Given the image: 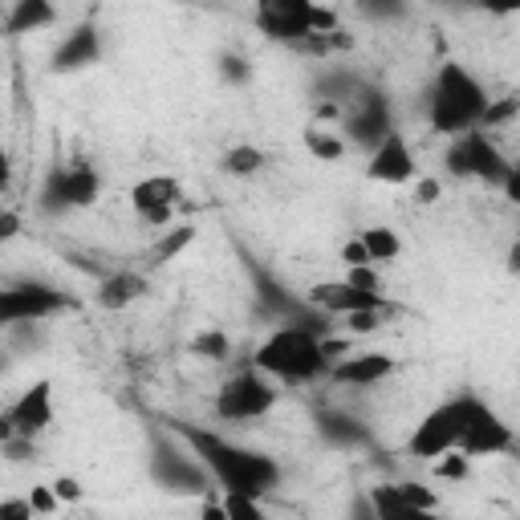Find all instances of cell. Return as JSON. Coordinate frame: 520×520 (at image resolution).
Listing matches in <instances>:
<instances>
[{"mask_svg": "<svg viewBox=\"0 0 520 520\" xmlns=\"http://www.w3.org/2000/svg\"><path fill=\"white\" fill-rule=\"evenodd\" d=\"M195 354H204V358H228V338L224 334H200L195 338Z\"/></svg>", "mask_w": 520, "mask_h": 520, "instance_id": "28", "label": "cell"}, {"mask_svg": "<svg viewBox=\"0 0 520 520\" xmlns=\"http://www.w3.org/2000/svg\"><path fill=\"white\" fill-rule=\"evenodd\" d=\"M378 313L382 309H358V313H346V321H350L354 334H374L378 330Z\"/></svg>", "mask_w": 520, "mask_h": 520, "instance_id": "29", "label": "cell"}, {"mask_svg": "<svg viewBox=\"0 0 520 520\" xmlns=\"http://www.w3.org/2000/svg\"><path fill=\"white\" fill-rule=\"evenodd\" d=\"M65 305H70V301H65L61 293H53L49 285H21V289L0 293V321H5V325L37 321V317L61 313Z\"/></svg>", "mask_w": 520, "mask_h": 520, "instance_id": "9", "label": "cell"}, {"mask_svg": "<svg viewBox=\"0 0 520 520\" xmlns=\"http://www.w3.org/2000/svg\"><path fill=\"white\" fill-rule=\"evenodd\" d=\"M512 114H520L516 94H512V98H504V102H496V106H488L480 122H484V126H504V122H512Z\"/></svg>", "mask_w": 520, "mask_h": 520, "instance_id": "27", "label": "cell"}, {"mask_svg": "<svg viewBox=\"0 0 520 520\" xmlns=\"http://www.w3.org/2000/svg\"><path fill=\"white\" fill-rule=\"evenodd\" d=\"M476 5H480V0H476Z\"/></svg>", "mask_w": 520, "mask_h": 520, "instance_id": "45", "label": "cell"}, {"mask_svg": "<svg viewBox=\"0 0 520 520\" xmlns=\"http://www.w3.org/2000/svg\"><path fill=\"white\" fill-rule=\"evenodd\" d=\"M191 447L204 455V464L216 472V480L228 488V492H248V496H260L265 488L277 484V464L269 460V455H256V451H244V447H232L208 431H191V427H179Z\"/></svg>", "mask_w": 520, "mask_h": 520, "instance_id": "1", "label": "cell"}, {"mask_svg": "<svg viewBox=\"0 0 520 520\" xmlns=\"http://www.w3.org/2000/svg\"><path fill=\"white\" fill-rule=\"evenodd\" d=\"M256 13H260V29H265L273 41H305L309 29V13H313V0H256Z\"/></svg>", "mask_w": 520, "mask_h": 520, "instance_id": "7", "label": "cell"}, {"mask_svg": "<svg viewBox=\"0 0 520 520\" xmlns=\"http://www.w3.org/2000/svg\"><path fill=\"white\" fill-rule=\"evenodd\" d=\"M273 403H277V390L252 370L224 382V390L216 395V411L224 419H260L265 411H273Z\"/></svg>", "mask_w": 520, "mask_h": 520, "instance_id": "6", "label": "cell"}, {"mask_svg": "<svg viewBox=\"0 0 520 520\" xmlns=\"http://www.w3.org/2000/svg\"><path fill=\"white\" fill-rule=\"evenodd\" d=\"M403 496L411 504V512H423V508H435V496L423 488V484H403Z\"/></svg>", "mask_w": 520, "mask_h": 520, "instance_id": "31", "label": "cell"}, {"mask_svg": "<svg viewBox=\"0 0 520 520\" xmlns=\"http://www.w3.org/2000/svg\"><path fill=\"white\" fill-rule=\"evenodd\" d=\"M309 29H313V33H334V29H338V17H334L330 9H317V5H313V13H309Z\"/></svg>", "mask_w": 520, "mask_h": 520, "instance_id": "33", "label": "cell"}, {"mask_svg": "<svg viewBox=\"0 0 520 520\" xmlns=\"http://www.w3.org/2000/svg\"><path fill=\"white\" fill-rule=\"evenodd\" d=\"M435 476H443V480H464V476H468V451H460V447H455V455L443 451Z\"/></svg>", "mask_w": 520, "mask_h": 520, "instance_id": "25", "label": "cell"}, {"mask_svg": "<svg viewBox=\"0 0 520 520\" xmlns=\"http://www.w3.org/2000/svg\"><path fill=\"white\" fill-rule=\"evenodd\" d=\"M175 200H179V179H171V175H151L130 191V208L139 216H147L155 208H175Z\"/></svg>", "mask_w": 520, "mask_h": 520, "instance_id": "15", "label": "cell"}, {"mask_svg": "<svg viewBox=\"0 0 520 520\" xmlns=\"http://www.w3.org/2000/svg\"><path fill=\"white\" fill-rule=\"evenodd\" d=\"M374 512L382 516V520H390V516H407L411 512V504H407V496H403V484H386V488H374Z\"/></svg>", "mask_w": 520, "mask_h": 520, "instance_id": "21", "label": "cell"}, {"mask_svg": "<svg viewBox=\"0 0 520 520\" xmlns=\"http://www.w3.org/2000/svg\"><path fill=\"white\" fill-rule=\"evenodd\" d=\"M516 102H520V90H516Z\"/></svg>", "mask_w": 520, "mask_h": 520, "instance_id": "44", "label": "cell"}, {"mask_svg": "<svg viewBox=\"0 0 520 520\" xmlns=\"http://www.w3.org/2000/svg\"><path fill=\"white\" fill-rule=\"evenodd\" d=\"M464 427H468V399H455V403H443L435 407L411 435V455L419 460H439L443 451H455L464 439Z\"/></svg>", "mask_w": 520, "mask_h": 520, "instance_id": "4", "label": "cell"}, {"mask_svg": "<svg viewBox=\"0 0 520 520\" xmlns=\"http://www.w3.org/2000/svg\"><path fill=\"white\" fill-rule=\"evenodd\" d=\"M61 183H65V200H70V208L94 204L98 191H102V179H98V171H90V167H70V171L61 167Z\"/></svg>", "mask_w": 520, "mask_h": 520, "instance_id": "16", "label": "cell"}, {"mask_svg": "<svg viewBox=\"0 0 520 520\" xmlns=\"http://www.w3.org/2000/svg\"><path fill=\"white\" fill-rule=\"evenodd\" d=\"M309 305L321 309V313H358V309H386V301L378 293H366L350 281H325V285H313L309 289Z\"/></svg>", "mask_w": 520, "mask_h": 520, "instance_id": "11", "label": "cell"}, {"mask_svg": "<svg viewBox=\"0 0 520 520\" xmlns=\"http://www.w3.org/2000/svg\"><path fill=\"white\" fill-rule=\"evenodd\" d=\"M504 191H508V200H512V204H520V167H512V175H508Z\"/></svg>", "mask_w": 520, "mask_h": 520, "instance_id": "40", "label": "cell"}, {"mask_svg": "<svg viewBox=\"0 0 520 520\" xmlns=\"http://www.w3.org/2000/svg\"><path fill=\"white\" fill-rule=\"evenodd\" d=\"M370 5H374L378 13H386V9H395V0H370Z\"/></svg>", "mask_w": 520, "mask_h": 520, "instance_id": "43", "label": "cell"}, {"mask_svg": "<svg viewBox=\"0 0 520 520\" xmlns=\"http://www.w3.org/2000/svg\"><path fill=\"white\" fill-rule=\"evenodd\" d=\"M508 269H512V273H520V244H512V248H508Z\"/></svg>", "mask_w": 520, "mask_h": 520, "instance_id": "42", "label": "cell"}, {"mask_svg": "<svg viewBox=\"0 0 520 520\" xmlns=\"http://www.w3.org/2000/svg\"><path fill=\"white\" fill-rule=\"evenodd\" d=\"M484 110H488V98L468 78V70H460V65H443L435 98H431V126L439 130V135H460V130H468L472 122L484 118Z\"/></svg>", "mask_w": 520, "mask_h": 520, "instance_id": "2", "label": "cell"}, {"mask_svg": "<svg viewBox=\"0 0 520 520\" xmlns=\"http://www.w3.org/2000/svg\"><path fill=\"white\" fill-rule=\"evenodd\" d=\"M53 21H57V13H53L49 0H17V9L9 13V33L21 37V33L45 29V25H53Z\"/></svg>", "mask_w": 520, "mask_h": 520, "instance_id": "17", "label": "cell"}, {"mask_svg": "<svg viewBox=\"0 0 520 520\" xmlns=\"http://www.w3.org/2000/svg\"><path fill=\"white\" fill-rule=\"evenodd\" d=\"M53 492H57L61 500H70V504H74V500H82V484H78V480H65V476L53 484Z\"/></svg>", "mask_w": 520, "mask_h": 520, "instance_id": "35", "label": "cell"}, {"mask_svg": "<svg viewBox=\"0 0 520 520\" xmlns=\"http://www.w3.org/2000/svg\"><path fill=\"white\" fill-rule=\"evenodd\" d=\"M366 175L374 183H407L415 175V155H411V147H407V139L399 135V130H390V135L374 147V159H370Z\"/></svg>", "mask_w": 520, "mask_h": 520, "instance_id": "12", "label": "cell"}, {"mask_svg": "<svg viewBox=\"0 0 520 520\" xmlns=\"http://www.w3.org/2000/svg\"><path fill=\"white\" fill-rule=\"evenodd\" d=\"M342 260H346V265H374V256H370L366 240H350V244L342 248Z\"/></svg>", "mask_w": 520, "mask_h": 520, "instance_id": "32", "label": "cell"}, {"mask_svg": "<svg viewBox=\"0 0 520 520\" xmlns=\"http://www.w3.org/2000/svg\"><path fill=\"white\" fill-rule=\"evenodd\" d=\"M139 293H143V277H135V273H114V277L102 281L98 301H102L106 309H126Z\"/></svg>", "mask_w": 520, "mask_h": 520, "instance_id": "18", "label": "cell"}, {"mask_svg": "<svg viewBox=\"0 0 520 520\" xmlns=\"http://www.w3.org/2000/svg\"><path fill=\"white\" fill-rule=\"evenodd\" d=\"M224 74H232V78H244V61H240V57H228V61H224Z\"/></svg>", "mask_w": 520, "mask_h": 520, "instance_id": "41", "label": "cell"}, {"mask_svg": "<svg viewBox=\"0 0 520 520\" xmlns=\"http://www.w3.org/2000/svg\"><path fill=\"white\" fill-rule=\"evenodd\" d=\"M350 285H358V289H366V293H378V273L370 269V265H350V277H346Z\"/></svg>", "mask_w": 520, "mask_h": 520, "instance_id": "30", "label": "cell"}, {"mask_svg": "<svg viewBox=\"0 0 520 520\" xmlns=\"http://www.w3.org/2000/svg\"><path fill=\"white\" fill-rule=\"evenodd\" d=\"M390 370H395V362H390L386 354H350L334 366V382H346V386H374L382 382Z\"/></svg>", "mask_w": 520, "mask_h": 520, "instance_id": "14", "label": "cell"}, {"mask_svg": "<svg viewBox=\"0 0 520 520\" xmlns=\"http://www.w3.org/2000/svg\"><path fill=\"white\" fill-rule=\"evenodd\" d=\"M57 500H61L57 492H45V488H37V492H33V508H37V512H53V508H57Z\"/></svg>", "mask_w": 520, "mask_h": 520, "instance_id": "37", "label": "cell"}, {"mask_svg": "<svg viewBox=\"0 0 520 520\" xmlns=\"http://www.w3.org/2000/svg\"><path fill=\"white\" fill-rule=\"evenodd\" d=\"M224 508H228V516H240V520H260V516H265V512H260V504H256V496H248V492H228Z\"/></svg>", "mask_w": 520, "mask_h": 520, "instance_id": "24", "label": "cell"}, {"mask_svg": "<svg viewBox=\"0 0 520 520\" xmlns=\"http://www.w3.org/2000/svg\"><path fill=\"white\" fill-rule=\"evenodd\" d=\"M480 9H488L492 17H512L520 13V0H480Z\"/></svg>", "mask_w": 520, "mask_h": 520, "instance_id": "34", "label": "cell"}, {"mask_svg": "<svg viewBox=\"0 0 520 520\" xmlns=\"http://www.w3.org/2000/svg\"><path fill=\"white\" fill-rule=\"evenodd\" d=\"M0 512H5V516H33L37 508H33V500H29V504H21V500H5V504H0Z\"/></svg>", "mask_w": 520, "mask_h": 520, "instance_id": "39", "label": "cell"}, {"mask_svg": "<svg viewBox=\"0 0 520 520\" xmlns=\"http://www.w3.org/2000/svg\"><path fill=\"white\" fill-rule=\"evenodd\" d=\"M102 57V41H98V29L86 21L78 25L70 37H65V45L53 53V70L65 74V70H82V65H94Z\"/></svg>", "mask_w": 520, "mask_h": 520, "instance_id": "13", "label": "cell"}, {"mask_svg": "<svg viewBox=\"0 0 520 520\" xmlns=\"http://www.w3.org/2000/svg\"><path fill=\"white\" fill-rule=\"evenodd\" d=\"M321 427L330 431L334 439H342V443H358V439H362V427H358V423H350V419H342V415H325V419H321Z\"/></svg>", "mask_w": 520, "mask_h": 520, "instance_id": "26", "label": "cell"}, {"mask_svg": "<svg viewBox=\"0 0 520 520\" xmlns=\"http://www.w3.org/2000/svg\"><path fill=\"white\" fill-rule=\"evenodd\" d=\"M415 200H419V204H435V200H439V183H435V179H423V183L415 187Z\"/></svg>", "mask_w": 520, "mask_h": 520, "instance_id": "36", "label": "cell"}, {"mask_svg": "<svg viewBox=\"0 0 520 520\" xmlns=\"http://www.w3.org/2000/svg\"><path fill=\"white\" fill-rule=\"evenodd\" d=\"M256 366L277 378H289V382H305L325 370V350H321L317 334L301 330V325H289V330H277L256 350Z\"/></svg>", "mask_w": 520, "mask_h": 520, "instance_id": "3", "label": "cell"}, {"mask_svg": "<svg viewBox=\"0 0 520 520\" xmlns=\"http://www.w3.org/2000/svg\"><path fill=\"white\" fill-rule=\"evenodd\" d=\"M447 171L451 175H476V179H484L492 187H504L508 175H512V163H504V155L484 135H476V130H472V135H464L460 143L447 151Z\"/></svg>", "mask_w": 520, "mask_h": 520, "instance_id": "5", "label": "cell"}, {"mask_svg": "<svg viewBox=\"0 0 520 520\" xmlns=\"http://www.w3.org/2000/svg\"><path fill=\"white\" fill-rule=\"evenodd\" d=\"M305 147H309L313 159H325V163H334V159L346 155L342 139H334L330 130H321V126H309V130H305Z\"/></svg>", "mask_w": 520, "mask_h": 520, "instance_id": "19", "label": "cell"}, {"mask_svg": "<svg viewBox=\"0 0 520 520\" xmlns=\"http://www.w3.org/2000/svg\"><path fill=\"white\" fill-rule=\"evenodd\" d=\"M195 240V228H187V224H179V228H171L159 244H155V265H167V260H175L187 244Z\"/></svg>", "mask_w": 520, "mask_h": 520, "instance_id": "22", "label": "cell"}, {"mask_svg": "<svg viewBox=\"0 0 520 520\" xmlns=\"http://www.w3.org/2000/svg\"><path fill=\"white\" fill-rule=\"evenodd\" d=\"M17 232H21V216H17V212H5V216H0V236L13 240Z\"/></svg>", "mask_w": 520, "mask_h": 520, "instance_id": "38", "label": "cell"}, {"mask_svg": "<svg viewBox=\"0 0 520 520\" xmlns=\"http://www.w3.org/2000/svg\"><path fill=\"white\" fill-rule=\"evenodd\" d=\"M49 419H53V386L37 382V386H29L25 395L13 403L5 439H13V435H37V431L49 427Z\"/></svg>", "mask_w": 520, "mask_h": 520, "instance_id": "10", "label": "cell"}, {"mask_svg": "<svg viewBox=\"0 0 520 520\" xmlns=\"http://www.w3.org/2000/svg\"><path fill=\"white\" fill-rule=\"evenodd\" d=\"M508 447H512L508 423H500V415L488 411L480 399H468V427H464L460 451H468V455H496V451H508Z\"/></svg>", "mask_w": 520, "mask_h": 520, "instance_id": "8", "label": "cell"}, {"mask_svg": "<svg viewBox=\"0 0 520 520\" xmlns=\"http://www.w3.org/2000/svg\"><path fill=\"white\" fill-rule=\"evenodd\" d=\"M224 167H228L232 175H252V171L265 167V155H260L256 147H232V151L224 155Z\"/></svg>", "mask_w": 520, "mask_h": 520, "instance_id": "23", "label": "cell"}, {"mask_svg": "<svg viewBox=\"0 0 520 520\" xmlns=\"http://www.w3.org/2000/svg\"><path fill=\"white\" fill-rule=\"evenodd\" d=\"M362 240H366V248H370V256H374V265H382V260H395V256L403 252L399 236L390 232V228H366Z\"/></svg>", "mask_w": 520, "mask_h": 520, "instance_id": "20", "label": "cell"}]
</instances>
